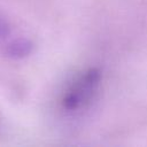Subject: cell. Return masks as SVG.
<instances>
[{"mask_svg": "<svg viewBox=\"0 0 147 147\" xmlns=\"http://www.w3.org/2000/svg\"><path fill=\"white\" fill-rule=\"evenodd\" d=\"M101 79V72L96 68L82 72L63 94L62 108L68 113H75L88 107L100 88Z\"/></svg>", "mask_w": 147, "mask_h": 147, "instance_id": "cell-1", "label": "cell"}, {"mask_svg": "<svg viewBox=\"0 0 147 147\" xmlns=\"http://www.w3.org/2000/svg\"><path fill=\"white\" fill-rule=\"evenodd\" d=\"M34 45L33 42L28 38H16L8 42L3 49V54L14 60H21L26 56H29L33 52Z\"/></svg>", "mask_w": 147, "mask_h": 147, "instance_id": "cell-2", "label": "cell"}, {"mask_svg": "<svg viewBox=\"0 0 147 147\" xmlns=\"http://www.w3.org/2000/svg\"><path fill=\"white\" fill-rule=\"evenodd\" d=\"M10 33V25L8 21L0 15V40L6 39Z\"/></svg>", "mask_w": 147, "mask_h": 147, "instance_id": "cell-3", "label": "cell"}]
</instances>
